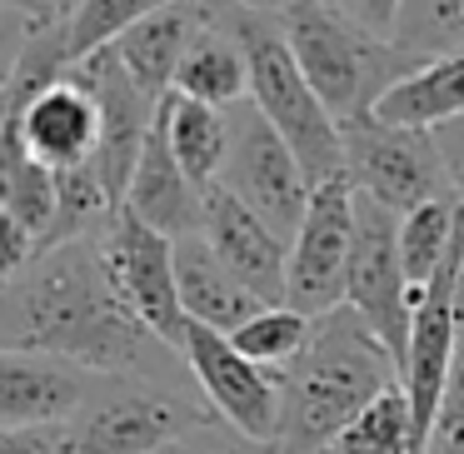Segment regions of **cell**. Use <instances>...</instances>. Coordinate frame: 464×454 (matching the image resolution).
I'll return each mask as SVG.
<instances>
[{"instance_id":"4","label":"cell","mask_w":464,"mask_h":454,"mask_svg":"<svg viewBox=\"0 0 464 454\" xmlns=\"http://www.w3.org/2000/svg\"><path fill=\"white\" fill-rule=\"evenodd\" d=\"M225 15H230V31L240 35L245 65H250V101L260 105V115L285 135V145L304 165L310 185L340 180L344 175L340 121L324 111L314 85L304 81L300 61H295L285 31L275 25V15L265 5H245V0H225Z\"/></svg>"},{"instance_id":"12","label":"cell","mask_w":464,"mask_h":454,"mask_svg":"<svg viewBox=\"0 0 464 454\" xmlns=\"http://www.w3.org/2000/svg\"><path fill=\"white\" fill-rule=\"evenodd\" d=\"M105 260L121 285V295L130 300V310L160 334L170 350H180L185 340V310H180V285H175V240L160 230H150L145 220H135L130 210L115 215L111 235H105Z\"/></svg>"},{"instance_id":"13","label":"cell","mask_w":464,"mask_h":454,"mask_svg":"<svg viewBox=\"0 0 464 454\" xmlns=\"http://www.w3.org/2000/svg\"><path fill=\"white\" fill-rule=\"evenodd\" d=\"M200 235L265 304H290V245H285L250 205L235 200L225 185H210V190H205Z\"/></svg>"},{"instance_id":"19","label":"cell","mask_w":464,"mask_h":454,"mask_svg":"<svg viewBox=\"0 0 464 454\" xmlns=\"http://www.w3.org/2000/svg\"><path fill=\"white\" fill-rule=\"evenodd\" d=\"M380 121L414 125V130H440L464 115V51L444 61H424L410 81H400L380 101Z\"/></svg>"},{"instance_id":"3","label":"cell","mask_w":464,"mask_h":454,"mask_svg":"<svg viewBox=\"0 0 464 454\" xmlns=\"http://www.w3.org/2000/svg\"><path fill=\"white\" fill-rule=\"evenodd\" d=\"M265 11L275 15L304 81L314 85V95L340 125L374 115L384 95L424 65L404 55L390 35H374L370 25H360L340 0H280Z\"/></svg>"},{"instance_id":"31","label":"cell","mask_w":464,"mask_h":454,"mask_svg":"<svg viewBox=\"0 0 464 454\" xmlns=\"http://www.w3.org/2000/svg\"><path fill=\"white\" fill-rule=\"evenodd\" d=\"M340 5H344V11H350L360 25H370L374 35H390L394 11H400V0H340Z\"/></svg>"},{"instance_id":"11","label":"cell","mask_w":464,"mask_h":454,"mask_svg":"<svg viewBox=\"0 0 464 454\" xmlns=\"http://www.w3.org/2000/svg\"><path fill=\"white\" fill-rule=\"evenodd\" d=\"M75 75L85 81V91L101 105V150H95V170H101L105 190L125 205V190H130V175L145 155V140H150L155 121H160V105L145 85H135V75L115 61V51H101L91 61H75Z\"/></svg>"},{"instance_id":"10","label":"cell","mask_w":464,"mask_h":454,"mask_svg":"<svg viewBox=\"0 0 464 454\" xmlns=\"http://www.w3.org/2000/svg\"><path fill=\"white\" fill-rule=\"evenodd\" d=\"M350 255H354V190L350 180H324L310 195L300 235L290 245V310L320 314L344 304V280H350Z\"/></svg>"},{"instance_id":"30","label":"cell","mask_w":464,"mask_h":454,"mask_svg":"<svg viewBox=\"0 0 464 454\" xmlns=\"http://www.w3.org/2000/svg\"><path fill=\"white\" fill-rule=\"evenodd\" d=\"M434 140H440V155H444V175H450V195L454 205L464 210V115L450 125H440L434 130Z\"/></svg>"},{"instance_id":"24","label":"cell","mask_w":464,"mask_h":454,"mask_svg":"<svg viewBox=\"0 0 464 454\" xmlns=\"http://www.w3.org/2000/svg\"><path fill=\"white\" fill-rule=\"evenodd\" d=\"M310 330H314L310 314L290 310V304H270V310H260L245 330H235L230 340H235V350L250 354L265 370H290L304 354V344H310Z\"/></svg>"},{"instance_id":"25","label":"cell","mask_w":464,"mask_h":454,"mask_svg":"<svg viewBox=\"0 0 464 454\" xmlns=\"http://www.w3.org/2000/svg\"><path fill=\"white\" fill-rule=\"evenodd\" d=\"M175 0H75L71 5V55L91 61V55L111 51L130 25H140L145 15L165 11Z\"/></svg>"},{"instance_id":"9","label":"cell","mask_w":464,"mask_h":454,"mask_svg":"<svg viewBox=\"0 0 464 454\" xmlns=\"http://www.w3.org/2000/svg\"><path fill=\"white\" fill-rule=\"evenodd\" d=\"M344 304L390 344L394 360H404L420 295L400 260V215L364 195H354V255L350 280H344Z\"/></svg>"},{"instance_id":"27","label":"cell","mask_w":464,"mask_h":454,"mask_svg":"<svg viewBox=\"0 0 464 454\" xmlns=\"http://www.w3.org/2000/svg\"><path fill=\"white\" fill-rule=\"evenodd\" d=\"M41 25H51V21H31V15H21V11H0V105L11 95L15 75H21V65H25V51H31V41L41 35Z\"/></svg>"},{"instance_id":"35","label":"cell","mask_w":464,"mask_h":454,"mask_svg":"<svg viewBox=\"0 0 464 454\" xmlns=\"http://www.w3.org/2000/svg\"><path fill=\"white\" fill-rule=\"evenodd\" d=\"M245 5H280V0H245Z\"/></svg>"},{"instance_id":"18","label":"cell","mask_w":464,"mask_h":454,"mask_svg":"<svg viewBox=\"0 0 464 454\" xmlns=\"http://www.w3.org/2000/svg\"><path fill=\"white\" fill-rule=\"evenodd\" d=\"M185 101H200L210 111H235L250 101V65H245L240 35L230 31L225 0H210V15L195 31L190 51H185L180 71H175V91Z\"/></svg>"},{"instance_id":"1","label":"cell","mask_w":464,"mask_h":454,"mask_svg":"<svg viewBox=\"0 0 464 454\" xmlns=\"http://www.w3.org/2000/svg\"><path fill=\"white\" fill-rule=\"evenodd\" d=\"M0 350L51 354L91 374H140L180 384V350L160 340L121 295L105 240L45 250L0 290Z\"/></svg>"},{"instance_id":"14","label":"cell","mask_w":464,"mask_h":454,"mask_svg":"<svg viewBox=\"0 0 464 454\" xmlns=\"http://www.w3.org/2000/svg\"><path fill=\"white\" fill-rule=\"evenodd\" d=\"M101 374L51 354L0 350V430H61L95 394Z\"/></svg>"},{"instance_id":"32","label":"cell","mask_w":464,"mask_h":454,"mask_svg":"<svg viewBox=\"0 0 464 454\" xmlns=\"http://www.w3.org/2000/svg\"><path fill=\"white\" fill-rule=\"evenodd\" d=\"M0 454H55L51 430H0Z\"/></svg>"},{"instance_id":"2","label":"cell","mask_w":464,"mask_h":454,"mask_svg":"<svg viewBox=\"0 0 464 454\" xmlns=\"http://www.w3.org/2000/svg\"><path fill=\"white\" fill-rule=\"evenodd\" d=\"M285 404L275 454H324L344 424H354L380 394L400 390V360L390 344L350 310L320 314L304 354L280 370Z\"/></svg>"},{"instance_id":"5","label":"cell","mask_w":464,"mask_h":454,"mask_svg":"<svg viewBox=\"0 0 464 454\" xmlns=\"http://www.w3.org/2000/svg\"><path fill=\"white\" fill-rule=\"evenodd\" d=\"M210 404L170 380L101 374L95 394L55 434V454H155L170 440L210 424Z\"/></svg>"},{"instance_id":"7","label":"cell","mask_w":464,"mask_h":454,"mask_svg":"<svg viewBox=\"0 0 464 454\" xmlns=\"http://www.w3.org/2000/svg\"><path fill=\"white\" fill-rule=\"evenodd\" d=\"M220 185L240 205H250L285 245H295L304 215H310V175L285 145V135L260 115V105L245 101L230 111V150H225Z\"/></svg>"},{"instance_id":"17","label":"cell","mask_w":464,"mask_h":454,"mask_svg":"<svg viewBox=\"0 0 464 454\" xmlns=\"http://www.w3.org/2000/svg\"><path fill=\"white\" fill-rule=\"evenodd\" d=\"M205 15H210V0H175L165 11L145 15L140 25H130L111 51L135 75V85H145L155 101H170L175 71H180V61L190 51L195 31L205 25Z\"/></svg>"},{"instance_id":"26","label":"cell","mask_w":464,"mask_h":454,"mask_svg":"<svg viewBox=\"0 0 464 454\" xmlns=\"http://www.w3.org/2000/svg\"><path fill=\"white\" fill-rule=\"evenodd\" d=\"M430 454H464V324L450 360V380H444V394H440V414H434V430H430Z\"/></svg>"},{"instance_id":"16","label":"cell","mask_w":464,"mask_h":454,"mask_svg":"<svg viewBox=\"0 0 464 454\" xmlns=\"http://www.w3.org/2000/svg\"><path fill=\"white\" fill-rule=\"evenodd\" d=\"M175 285H180V310L190 324H205L215 334H235L270 304L210 250L205 235L175 240Z\"/></svg>"},{"instance_id":"6","label":"cell","mask_w":464,"mask_h":454,"mask_svg":"<svg viewBox=\"0 0 464 454\" xmlns=\"http://www.w3.org/2000/svg\"><path fill=\"white\" fill-rule=\"evenodd\" d=\"M340 135H344V180H350L354 195H364V200L384 205L394 215H410L430 200H454L434 130L364 115V121L340 125Z\"/></svg>"},{"instance_id":"28","label":"cell","mask_w":464,"mask_h":454,"mask_svg":"<svg viewBox=\"0 0 464 454\" xmlns=\"http://www.w3.org/2000/svg\"><path fill=\"white\" fill-rule=\"evenodd\" d=\"M155 454H275V449H265V444H255V440H245V434H235L230 424L210 420V424H200V430H190V434H180V440H170L165 449H155Z\"/></svg>"},{"instance_id":"23","label":"cell","mask_w":464,"mask_h":454,"mask_svg":"<svg viewBox=\"0 0 464 454\" xmlns=\"http://www.w3.org/2000/svg\"><path fill=\"white\" fill-rule=\"evenodd\" d=\"M324 454H424L420 430H414V410L404 400V390H390L370 404L354 424H344L334 434V444Z\"/></svg>"},{"instance_id":"8","label":"cell","mask_w":464,"mask_h":454,"mask_svg":"<svg viewBox=\"0 0 464 454\" xmlns=\"http://www.w3.org/2000/svg\"><path fill=\"white\" fill-rule=\"evenodd\" d=\"M180 360L190 374L195 394L210 404V414L220 424H230L235 434L275 449L280 434V404H285V384L280 370H265L250 354L235 350L230 334H215L205 324H185L180 340Z\"/></svg>"},{"instance_id":"34","label":"cell","mask_w":464,"mask_h":454,"mask_svg":"<svg viewBox=\"0 0 464 454\" xmlns=\"http://www.w3.org/2000/svg\"><path fill=\"white\" fill-rule=\"evenodd\" d=\"M454 314L464 324V245H459V285H454Z\"/></svg>"},{"instance_id":"20","label":"cell","mask_w":464,"mask_h":454,"mask_svg":"<svg viewBox=\"0 0 464 454\" xmlns=\"http://www.w3.org/2000/svg\"><path fill=\"white\" fill-rule=\"evenodd\" d=\"M160 121H165L170 150H175V160L185 165V175H190L200 190L220 185L225 150H230V111H210V105H200V101L170 95Z\"/></svg>"},{"instance_id":"29","label":"cell","mask_w":464,"mask_h":454,"mask_svg":"<svg viewBox=\"0 0 464 454\" xmlns=\"http://www.w3.org/2000/svg\"><path fill=\"white\" fill-rule=\"evenodd\" d=\"M35 260H41V240H35V235L25 230L15 215L0 210V290L21 280Z\"/></svg>"},{"instance_id":"33","label":"cell","mask_w":464,"mask_h":454,"mask_svg":"<svg viewBox=\"0 0 464 454\" xmlns=\"http://www.w3.org/2000/svg\"><path fill=\"white\" fill-rule=\"evenodd\" d=\"M75 0H0V11H21L31 21H65Z\"/></svg>"},{"instance_id":"15","label":"cell","mask_w":464,"mask_h":454,"mask_svg":"<svg viewBox=\"0 0 464 454\" xmlns=\"http://www.w3.org/2000/svg\"><path fill=\"white\" fill-rule=\"evenodd\" d=\"M165 111V105H160ZM135 220H145L150 230L170 235V240H185V235H200L205 225V190L185 175V165L175 160L170 135H165V121H155L150 140H145V155L130 175V190H125V205Z\"/></svg>"},{"instance_id":"22","label":"cell","mask_w":464,"mask_h":454,"mask_svg":"<svg viewBox=\"0 0 464 454\" xmlns=\"http://www.w3.org/2000/svg\"><path fill=\"white\" fill-rule=\"evenodd\" d=\"M390 41L414 61H444L464 51V0H400Z\"/></svg>"},{"instance_id":"21","label":"cell","mask_w":464,"mask_h":454,"mask_svg":"<svg viewBox=\"0 0 464 454\" xmlns=\"http://www.w3.org/2000/svg\"><path fill=\"white\" fill-rule=\"evenodd\" d=\"M459 240H464V210L454 200H430L420 210L400 215V260H404L414 295L430 290Z\"/></svg>"}]
</instances>
